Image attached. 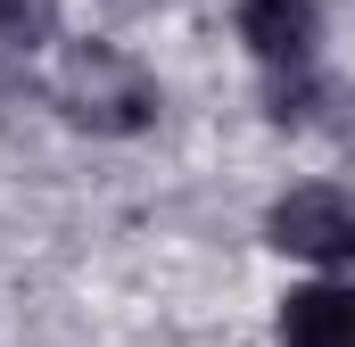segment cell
Here are the masks:
<instances>
[{"label": "cell", "mask_w": 355, "mask_h": 347, "mask_svg": "<svg viewBox=\"0 0 355 347\" xmlns=\"http://www.w3.org/2000/svg\"><path fill=\"white\" fill-rule=\"evenodd\" d=\"M50 33H58L50 0H0V50H42Z\"/></svg>", "instance_id": "5"}, {"label": "cell", "mask_w": 355, "mask_h": 347, "mask_svg": "<svg viewBox=\"0 0 355 347\" xmlns=\"http://www.w3.org/2000/svg\"><path fill=\"white\" fill-rule=\"evenodd\" d=\"M281 347H355V289L314 281L281 298Z\"/></svg>", "instance_id": "4"}, {"label": "cell", "mask_w": 355, "mask_h": 347, "mask_svg": "<svg viewBox=\"0 0 355 347\" xmlns=\"http://www.w3.org/2000/svg\"><path fill=\"white\" fill-rule=\"evenodd\" d=\"M265 240L281 257H306V264H355V198L331 190V182H306V190L272 198Z\"/></svg>", "instance_id": "2"}, {"label": "cell", "mask_w": 355, "mask_h": 347, "mask_svg": "<svg viewBox=\"0 0 355 347\" xmlns=\"http://www.w3.org/2000/svg\"><path fill=\"white\" fill-rule=\"evenodd\" d=\"M314 33H322L314 0H240V42L265 58L272 75H297L314 58Z\"/></svg>", "instance_id": "3"}, {"label": "cell", "mask_w": 355, "mask_h": 347, "mask_svg": "<svg viewBox=\"0 0 355 347\" xmlns=\"http://www.w3.org/2000/svg\"><path fill=\"white\" fill-rule=\"evenodd\" d=\"M58 108L83 133H141V124H157V83L141 58L107 50V42H75L58 58Z\"/></svg>", "instance_id": "1"}]
</instances>
